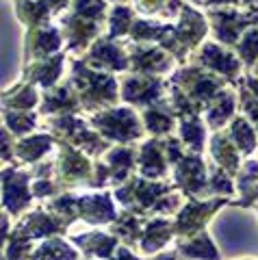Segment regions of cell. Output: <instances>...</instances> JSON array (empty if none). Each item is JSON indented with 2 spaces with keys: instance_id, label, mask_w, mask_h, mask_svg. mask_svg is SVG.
I'll use <instances>...</instances> for the list:
<instances>
[{
  "instance_id": "29",
  "label": "cell",
  "mask_w": 258,
  "mask_h": 260,
  "mask_svg": "<svg viewBox=\"0 0 258 260\" xmlns=\"http://www.w3.org/2000/svg\"><path fill=\"white\" fill-rule=\"evenodd\" d=\"M33 258L35 260H76V251L59 239H50L35 251Z\"/></svg>"
},
{
  "instance_id": "16",
  "label": "cell",
  "mask_w": 258,
  "mask_h": 260,
  "mask_svg": "<svg viewBox=\"0 0 258 260\" xmlns=\"http://www.w3.org/2000/svg\"><path fill=\"white\" fill-rule=\"evenodd\" d=\"M200 61H202L204 65H208V68L217 70L219 74H225L228 78H235L239 74V68H241V63L235 59V56L223 52L221 48H217L215 44L204 46L202 54H200Z\"/></svg>"
},
{
  "instance_id": "21",
  "label": "cell",
  "mask_w": 258,
  "mask_h": 260,
  "mask_svg": "<svg viewBox=\"0 0 258 260\" xmlns=\"http://www.w3.org/2000/svg\"><path fill=\"white\" fill-rule=\"evenodd\" d=\"M141 249L152 254V251H156L165 245V243L172 239V225L165 219H154V221H150L146 232L141 234Z\"/></svg>"
},
{
  "instance_id": "37",
  "label": "cell",
  "mask_w": 258,
  "mask_h": 260,
  "mask_svg": "<svg viewBox=\"0 0 258 260\" xmlns=\"http://www.w3.org/2000/svg\"><path fill=\"white\" fill-rule=\"evenodd\" d=\"M131 20L133 13L128 7H117L111 13V37H119L124 32H131Z\"/></svg>"
},
{
  "instance_id": "5",
  "label": "cell",
  "mask_w": 258,
  "mask_h": 260,
  "mask_svg": "<svg viewBox=\"0 0 258 260\" xmlns=\"http://www.w3.org/2000/svg\"><path fill=\"white\" fill-rule=\"evenodd\" d=\"M52 126L59 130V133L66 137V139L74 141L78 148H85L89 154H95V152H102L107 145L104 141H100V137L95 133H89V130L85 128V124L80 119H76L74 115H63L59 119L52 121Z\"/></svg>"
},
{
  "instance_id": "30",
  "label": "cell",
  "mask_w": 258,
  "mask_h": 260,
  "mask_svg": "<svg viewBox=\"0 0 258 260\" xmlns=\"http://www.w3.org/2000/svg\"><path fill=\"white\" fill-rule=\"evenodd\" d=\"M107 160L111 162V169H109L111 178L115 182H119V180H124L128 172L133 169V150H128V148L113 150V152H109Z\"/></svg>"
},
{
  "instance_id": "52",
  "label": "cell",
  "mask_w": 258,
  "mask_h": 260,
  "mask_svg": "<svg viewBox=\"0 0 258 260\" xmlns=\"http://www.w3.org/2000/svg\"><path fill=\"white\" fill-rule=\"evenodd\" d=\"M256 74H258V65H256Z\"/></svg>"
},
{
  "instance_id": "45",
  "label": "cell",
  "mask_w": 258,
  "mask_h": 260,
  "mask_svg": "<svg viewBox=\"0 0 258 260\" xmlns=\"http://www.w3.org/2000/svg\"><path fill=\"white\" fill-rule=\"evenodd\" d=\"M5 239H9V217L0 213V247H3Z\"/></svg>"
},
{
  "instance_id": "38",
  "label": "cell",
  "mask_w": 258,
  "mask_h": 260,
  "mask_svg": "<svg viewBox=\"0 0 258 260\" xmlns=\"http://www.w3.org/2000/svg\"><path fill=\"white\" fill-rule=\"evenodd\" d=\"M7 124H9V128L13 130L15 135H22V133H28V130H33L35 124H37V117L33 115V113H7L5 115Z\"/></svg>"
},
{
  "instance_id": "11",
  "label": "cell",
  "mask_w": 258,
  "mask_h": 260,
  "mask_svg": "<svg viewBox=\"0 0 258 260\" xmlns=\"http://www.w3.org/2000/svg\"><path fill=\"white\" fill-rule=\"evenodd\" d=\"M131 65L135 72H141V74H160V72L169 70V56L158 50V48H139L133 46V54H131Z\"/></svg>"
},
{
  "instance_id": "18",
  "label": "cell",
  "mask_w": 258,
  "mask_h": 260,
  "mask_svg": "<svg viewBox=\"0 0 258 260\" xmlns=\"http://www.w3.org/2000/svg\"><path fill=\"white\" fill-rule=\"evenodd\" d=\"M167 172L163 145L158 141H148L141 148V174L148 178H158Z\"/></svg>"
},
{
  "instance_id": "22",
  "label": "cell",
  "mask_w": 258,
  "mask_h": 260,
  "mask_svg": "<svg viewBox=\"0 0 258 260\" xmlns=\"http://www.w3.org/2000/svg\"><path fill=\"white\" fill-rule=\"evenodd\" d=\"M61 68H63V54H56V56H52V59H48V61H39L35 65H30V68L26 70V76L30 80H37L39 85L50 87L54 80L59 78Z\"/></svg>"
},
{
  "instance_id": "3",
  "label": "cell",
  "mask_w": 258,
  "mask_h": 260,
  "mask_svg": "<svg viewBox=\"0 0 258 260\" xmlns=\"http://www.w3.org/2000/svg\"><path fill=\"white\" fill-rule=\"evenodd\" d=\"M176 83L182 85L184 89H187V95L189 100L193 104H198L200 109H202V104L213 100V98L217 95V91H219L221 87V80H217L215 76H208V74H202L200 70L191 68V70H182L178 76H176Z\"/></svg>"
},
{
  "instance_id": "47",
  "label": "cell",
  "mask_w": 258,
  "mask_h": 260,
  "mask_svg": "<svg viewBox=\"0 0 258 260\" xmlns=\"http://www.w3.org/2000/svg\"><path fill=\"white\" fill-rule=\"evenodd\" d=\"M111 260H139V258H137V256H133V254H131V251H128V249H117V254L113 256Z\"/></svg>"
},
{
  "instance_id": "24",
  "label": "cell",
  "mask_w": 258,
  "mask_h": 260,
  "mask_svg": "<svg viewBox=\"0 0 258 260\" xmlns=\"http://www.w3.org/2000/svg\"><path fill=\"white\" fill-rule=\"evenodd\" d=\"M74 241L85 249V254H95L100 258L111 256V251L117 243L115 237H107V234H102V232H89V234H85V237H74Z\"/></svg>"
},
{
  "instance_id": "10",
  "label": "cell",
  "mask_w": 258,
  "mask_h": 260,
  "mask_svg": "<svg viewBox=\"0 0 258 260\" xmlns=\"http://www.w3.org/2000/svg\"><path fill=\"white\" fill-rule=\"evenodd\" d=\"M176 180H178L180 189L189 195L200 193V189L204 186L206 178H204V162L200 156L191 154V156H182L178 158V165H176Z\"/></svg>"
},
{
  "instance_id": "13",
  "label": "cell",
  "mask_w": 258,
  "mask_h": 260,
  "mask_svg": "<svg viewBox=\"0 0 258 260\" xmlns=\"http://www.w3.org/2000/svg\"><path fill=\"white\" fill-rule=\"evenodd\" d=\"M89 63L98 65V68L126 70L128 68V56L124 54V50L119 46L107 42V39H100V42H95L93 48H91Z\"/></svg>"
},
{
  "instance_id": "53",
  "label": "cell",
  "mask_w": 258,
  "mask_h": 260,
  "mask_svg": "<svg viewBox=\"0 0 258 260\" xmlns=\"http://www.w3.org/2000/svg\"><path fill=\"white\" fill-rule=\"evenodd\" d=\"M174 3H176V0H174Z\"/></svg>"
},
{
  "instance_id": "23",
  "label": "cell",
  "mask_w": 258,
  "mask_h": 260,
  "mask_svg": "<svg viewBox=\"0 0 258 260\" xmlns=\"http://www.w3.org/2000/svg\"><path fill=\"white\" fill-rule=\"evenodd\" d=\"M78 107H80L78 98L72 95L68 87H59V89H54L50 95L44 98L42 111L44 113H59L61 111V113H66V115H70V113H74Z\"/></svg>"
},
{
  "instance_id": "43",
  "label": "cell",
  "mask_w": 258,
  "mask_h": 260,
  "mask_svg": "<svg viewBox=\"0 0 258 260\" xmlns=\"http://www.w3.org/2000/svg\"><path fill=\"white\" fill-rule=\"evenodd\" d=\"M0 158L3 160L11 158V139H9V133L3 128H0Z\"/></svg>"
},
{
  "instance_id": "46",
  "label": "cell",
  "mask_w": 258,
  "mask_h": 260,
  "mask_svg": "<svg viewBox=\"0 0 258 260\" xmlns=\"http://www.w3.org/2000/svg\"><path fill=\"white\" fill-rule=\"evenodd\" d=\"M139 5H141V11H146V13H156L158 7H160V0H139Z\"/></svg>"
},
{
  "instance_id": "34",
  "label": "cell",
  "mask_w": 258,
  "mask_h": 260,
  "mask_svg": "<svg viewBox=\"0 0 258 260\" xmlns=\"http://www.w3.org/2000/svg\"><path fill=\"white\" fill-rule=\"evenodd\" d=\"M143 119H146V126L150 133L154 135H163V133H169L174 126V115L167 113L163 109H148L143 113Z\"/></svg>"
},
{
  "instance_id": "41",
  "label": "cell",
  "mask_w": 258,
  "mask_h": 260,
  "mask_svg": "<svg viewBox=\"0 0 258 260\" xmlns=\"http://www.w3.org/2000/svg\"><path fill=\"white\" fill-rule=\"evenodd\" d=\"M211 189L215 193H232L235 186L230 184L228 176H225L223 169H213V176H211Z\"/></svg>"
},
{
  "instance_id": "8",
  "label": "cell",
  "mask_w": 258,
  "mask_h": 260,
  "mask_svg": "<svg viewBox=\"0 0 258 260\" xmlns=\"http://www.w3.org/2000/svg\"><path fill=\"white\" fill-rule=\"evenodd\" d=\"M160 93H163V80L152 76H135L124 83V100L139 107L158 102Z\"/></svg>"
},
{
  "instance_id": "9",
  "label": "cell",
  "mask_w": 258,
  "mask_h": 260,
  "mask_svg": "<svg viewBox=\"0 0 258 260\" xmlns=\"http://www.w3.org/2000/svg\"><path fill=\"white\" fill-rule=\"evenodd\" d=\"M74 215L83 217L85 221H91V223H107L115 219V208H113L109 195L74 198Z\"/></svg>"
},
{
  "instance_id": "1",
  "label": "cell",
  "mask_w": 258,
  "mask_h": 260,
  "mask_svg": "<svg viewBox=\"0 0 258 260\" xmlns=\"http://www.w3.org/2000/svg\"><path fill=\"white\" fill-rule=\"evenodd\" d=\"M72 83L80 91V100H83V107L87 109H98L102 104H109L115 100V89H117L115 78H111L107 74H95L83 61L74 63V78H72Z\"/></svg>"
},
{
  "instance_id": "39",
  "label": "cell",
  "mask_w": 258,
  "mask_h": 260,
  "mask_svg": "<svg viewBox=\"0 0 258 260\" xmlns=\"http://www.w3.org/2000/svg\"><path fill=\"white\" fill-rule=\"evenodd\" d=\"M37 102V93H35V89L30 87V85H26V87H22L20 91H18V98H7L5 100V104L7 107H13V109H22V111H26V109H30L33 104Z\"/></svg>"
},
{
  "instance_id": "26",
  "label": "cell",
  "mask_w": 258,
  "mask_h": 260,
  "mask_svg": "<svg viewBox=\"0 0 258 260\" xmlns=\"http://www.w3.org/2000/svg\"><path fill=\"white\" fill-rule=\"evenodd\" d=\"M18 13L24 24L35 28L48 18L50 7H48L46 0H18Z\"/></svg>"
},
{
  "instance_id": "49",
  "label": "cell",
  "mask_w": 258,
  "mask_h": 260,
  "mask_svg": "<svg viewBox=\"0 0 258 260\" xmlns=\"http://www.w3.org/2000/svg\"><path fill=\"white\" fill-rule=\"evenodd\" d=\"M247 87L254 91V95H256V100H258V80L256 78H247Z\"/></svg>"
},
{
  "instance_id": "20",
  "label": "cell",
  "mask_w": 258,
  "mask_h": 260,
  "mask_svg": "<svg viewBox=\"0 0 258 260\" xmlns=\"http://www.w3.org/2000/svg\"><path fill=\"white\" fill-rule=\"evenodd\" d=\"M178 254L182 258H202V260H219V254H217V247L213 245V241L208 234H196L191 241L180 243Z\"/></svg>"
},
{
  "instance_id": "36",
  "label": "cell",
  "mask_w": 258,
  "mask_h": 260,
  "mask_svg": "<svg viewBox=\"0 0 258 260\" xmlns=\"http://www.w3.org/2000/svg\"><path fill=\"white\" fill-rule=\"evenodd\" d=\"M113 230H115L117 234H122L126 241L135 243L137 239L141 237V221L137 217H133V215H124V217H119L115 221Z\"/></svg>"
},
{
  "instance_id": "48",
  "label": "cell",
  "mask_w": 258,
  "mask_h": 260,
  "mask_svg": "<svg viewBox=\"0 0 258 260\" xmlns=\"http://www.w3.org/2000/svg\"><path fill=\"white\" fill-rule=\"evenodd\" d=\"M46 3H48L50 9H61V7H66L68 0H46Z\"/></svg>"
},
{
  "instance_id": "32",
  "label": "cell",
  "mask_w": 258,
  "mask_h": 260,
  "mask_svg": "<svg viewBox=\"0 0 258 260\" xmlns=\"http://www.w3.org/2000/svg\"><path fill=\"white\" fill-rule=\"evenodd\" d=\"M167 24H154V22H137L135 26H131V37L135 42H152V39H158L163 42V37L169 32Z\"/></svg>"
},
{
  "instance_id": "19",
  "label": "cell",
  "mask_w": 258,
  "mask_h": 260,
  "mask_svg": "<svg viewBox=\"0 0 258 260\" xmlns=\"http://www.w3.org/2000/svg\"><path fill=\"white\" fill-rule=\"evenodd\" d=\"M59 46H61V32L54 26H44L39 30H33V35H30V54L35 59L48 56Z\"/></svg>"
},
{
  "instance_id": "12",
  "label": "cell",
  "mask_w": 258,
  "mask_h": 260,
  "mask_svg": "<svg viewBox=\"0 0 258 260\" xmlns=\"http://www.w3.org/2000/svg\"><path fill=\"white\" fill-rule=\"evenodd\" d=\"M211 18L215 20V32L223 44H235L239 32L249 26V15L232 13V11H211Z\"/></svg>"
},
{
  "instance_id": "6",
  "label": "cell",
  "mask_w": 258,
  "mask_h": 260,
  "mask_svg": "<svg viewBox=\"0 0 258 260\" xmlns=\"http://www.w3.org/2000/svg\"><path fill=\"white\" fill-rule=\"evenodd\" d=\"M3 186H5V206L9 213L18 215L20 210L30 202L28 191V174L20 172L18 167H11L3 174Z\"/></svg>"
},
{
  "instance_id": "51",
  "label": "cell",
  "mask_w": 258,
  "mask_h": 260,
  "mask_svg": "<svg viewBox=\"0 0 258 260\" xmlns=\"http://www.w3.org/2000/svg\"><path fill=\"white\" fill-rule=\"evenodd\" d=\"M154 260H178V258H176L174 254H160V256H156Z\"/></svg>"
},
{
  "instance_id": "14",
  "label": "cell",
  "mask_w": 258,
  "mask_h": 260,
  "mask_svg": "<svg viewBox=\"0 0 258 260\" xmlns=\"http://www.w3.org/2000/svg\"><path fill=\"white\" fill-rule=\"evenodd\" d=\"M63 228H66V221H63V219H54V217L44 215V213H33L22 221L18 232L24 234L26 239H35V237H50L54 232H61Z\"/></svg>"
},
{
  "instance_id": "35",
  "label": "cell",
  "mask_w": 258,
  "mask_h": 260,
  "mask_svg": "<svg viewBox=\"0 0 258 260\" xmlns=\"http://www.w3.org/2000/svg\"><path fill=\"white\" fill-rule=\"evenodd\" d=\"M74 15L91 22H100L104 15V0H76Z\"/></svg>"
},
{
  "instance_id": "27",
  "label": "cell",
  "mask_w": 258,
  "mask_h": 260,
  "mask_svg": "<svg viewBox=\"0 0 258 260\" xmlns=\"http://www.w3.org/2000/svg\"><path fill=\"white\" fill-rule=\"evenodd\" d=\"M213 107H211V113H208V124L211 128H221L223 121L232 115V111H235V95L223 91V93H217L213 98Z\"/></svg>"
},
{
  "instance_id": "17",
  "label": "cell",
  "mask_w": 258,
  "mask_h": 260,
  "mask_svg": "<svg viewBox=\"0 0 258 260\" xmlns=\"http://www.w3.org/2000/svg\"><path fill=\"white\" fill-rule=\"evenodd\" d=\"M59 176L63 180H68L66 184H72L76 180H83V178L89 176V162L80 152L63 145V156H61V167H59Z\"/></svg>"
},
{
  "instance_id": "31",
  "label": "cell",
  "mask_w": 258,
  "mask_h": 260,
  "mask_svg": "<svg viewBox=\"0 0 258 260\" xmlns=\"http://www.w3.org/2000/svg\"><path fill=\"white\" fill-rule=\"evenodd\" d=\"M230 137H232V141H235L237 148H239L241 152H245V154H249V152L256 148L254 130H252V126H249L243 117H237L235 121H232Z\"/></svg>"
},
{
  "instance_id": "25",
  "label": "cell",
  "mask_w": 258,
  "mask_h": 260,
  "mask_svg": "<svg viewBox=\"0 0 258 260\" xmlns=\"http://www.w3.org/2000/svg\"><path fill=\"white\" fill-rule=\"evenodd\" d=\"M211 145H213V156L221 165L223 172L235 174L237 169H239V156H237V152H235V145H232L221 135H215L213 139H211Z\"/></svg>"
},
{
  "instance_id": "33",
  "label": "cell",
  "mask_w": 258,
  "mask_h": 260,
  "mask_svg": "<svg viewBox=\"0 0 258 260\" xmlns=\"http://www.w3.org/2000/svg\"><path fill=\"white\" fill-rule=\"evenodd\" d=\"M180 137L182 141L189 145L193 152H200L202 150V143H204V128L200 124L198 117H189V119H182L180 121Z\"/></svg>"
},
{
  "instance_id": "42",
  "label": "cell",
  "mask_w": 258,
  "mask_h": 260,
  "mask_svg": "<svg viewBox=\"0 0 258 260\" xmlns=\"http://www.w3.org/2000/svg\"><path fill=\"white\" fill-rule=\"evenodd\" d=\"M243 104H245V111H247L249 119H252L254 124H256V128H258V100L243 91Z\"/></svg>"
},
{
  "instance_id": "50",
  "label": "cell",
  "mask_w": 258,
  "mask_h": 260,
  "mask_svg": "<svg viewBox=\"0 0 258 260\" xmlns=\"http://www.w3.org/2000/svg\"><path fill=\"white\" fill-rule=\"evenodd\" d=\"M217 3H252V0H208V5H217Z\"/></svg>"
},
{
  "instance_id": "44",
  "label": "cell",
  "mask_w": 258,
  "mask_h": 260,
  "mask_svg": "<svg viewBox=\"0 0 258 260\" xmlns=\"http://www.w3.org/2000/svg\"><path fill=\"white\" fill-rule=\"evenodd\" d=\"M54 193V186L50 184V180H37L33 186V195L35 198H42V195H52Z\"/></svg>"
},
{
  "instance_id": "4",
  "label": "cell",
  "mask_w": 258,
  "mask_h": 260,
  "mask_svg": "<svg viewBox=\"0 0 258 260\" xmlns=\"http://www.w3.org/2000/svg\"><path fill=\"white\" fill-rule=\"evenodd\" d=\"M225 204V200H213V202H198V200H191L187 206L182 208V213L178 215V221H176V230L182 237H196L200 232L208 217L219 206Z\"/></svg>"
},
{
  "instance_id": "28",
  "label": "cell",
  "mask_w": 258,
  "mask_h": 260,
  "mask_svg": "<svg viewBox=\"0 0 258 260\" xmlns=\"http://www.w3.org/2000/svg\"><path fill=\"white\" fill-rule=\"evenodd\" d=\"M52 148V139L48 135H37V137H28V139H24L18 143V154L22 160L26 162H33L37 160L39 156H44V154Z\"/></svg>"
},
{
  "instance_id": "15",
  "label": "cell",
  "mask_w": 258,
  "mask_h": 260,
  "mask_svg": "<svg viewBox=\"0 0 258 260\" xmlns=\"http://www.w3.org/2000/svg\"><path fill=\"white\" fill-rule=\"evenodd\" d=\"M68 24V37H70V50H83L93 39V35H98V22L78 18V15H70L63 20Z\"/></svg>"
},
{
  "instance_id": "2",
  "label": "cell",
  "mask_w": 258,
  "mask_h": 260,
  "mask_svg": "<svg viewBox=\"0 0 258 260\" xmlns=\"http://www.w3.org/2000/svg\"><path fill=\"white\" fill-rule=\"evenodd\" d=\"M93 126H98L107 137L115 141H135L141 137V126L139 119L131 109H115V111H107L102 115H95Z\"/></svg>"
},
{
  "instance_id": "40",
  "label": "cell",
  "mask_w": 258,
  "mask_h": 260,
  "mask_svg": "<svg viewBox=\"0 0 258 260\" xmlns=\"http://www.w3.org/2000/svg\"><path fill=\"white\" fill-rule=\"evenodd\" d=\"M237 50L245 59V63L256 61V56H258V28H252L247 32V35L243 37V42L237 46Z\"/></svg>"
},
{
  "instance_id": "7",
  "label": "cell",
  "mask_w": 258,
  "mask_h": 260,
  "mask_svg": "<svg viewBox=\"0 0 258 260\" xmlns=\"http://www.w3.org/2000/svg\"><path fill=\"white\" fill-rule=\"evenodd\" d=\"M169 186L165 184H156V182H146V180H131L124 189L117 191V198L124 202L126 206L135 208L137 202L141 204L139 213H143V208L148 206H154L158 202V195L160 193H167Z\"/></svg>"
}]
</instances>
